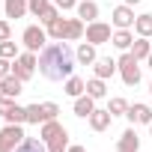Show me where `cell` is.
<instances>
[{
    "label": "cell",
    "mask_w": 152,
    "mask_h": 152,
    "mask_svg": "<svg viewBox=\"0 0 152 152\" xmlns=\"http://www.w3.org/2000/svg\"><path fill=\"white\" fill-rule=\"evenodd\" d=\"M39 72L48 81H66L75 75V54L66 42H51L39 51Z\"/></svg>",
    "instance_id": "6da1fadb"
},
{
    "label": "cell",
    "mask_w": 152,
    "mask_h": 152,
    "mask_svg": "<svg viewBox=\"0 0 152 152\" xmlns=\"http://www.w3.org/2000/svg\"><path fill=\"white\" fill-rule=\"evenodd\" d=\"M140 60L131 54V51H122V57L116 60V66H119V78H122V84L125 87H137L140 84V66H137Z\"/></svg>",
    "instance_id": "7a4b0ae2"
},
{
    "label": "cell",
    "mask_w": 152,
    "mask_h": 152,
    "mask_svg": "<svg viewBox=\"0 0 152 152\" xmlns=\"http://www.w3.org/2000/svg\"><path fill=\"white\" fill-rule=\"evenodd\" d=\"M27 134H24V128L21 125H12V122H6L3 128H0V152H15L18 146H21V140H24Z\"/></svg>",
    "instance_id": "3957f363"
},
{
    "label": "cell",
    "mask_w": 152,
    "mask_h": 152,
    "mask_svg": "<svg viewBox=\"0 0 152 152\" xmlns=\"http://www.w3.org/2000/svg\"><path fill=\"white\" fill-rule=\"evenodd\" d=\"M36 66H39V57L33 51H24V54H18L12 60V75H18L21 81H30L33 72H36Z\"/></svg>",
    "instance_id": "277c9868"
},
{
    "label": "cell",
    "mask_w": 152,
    "mask_h": 152,
    "mask_svg": "<svg viewBox=\"0 0 152 152\" xmlns=\"http://www.w3.org/2000/svg\"><path fill=\"white\" fill-rule=\"evenodd\" d=\"M21 42H24V48L27 51H42L45 45H48V30H42L39 24H30V27H24V33H21Z\"/></svg>",
    "instance_id": "5b68a950"
},
{
    "label": "cell",
    "mask_w": 152,
    "mask_h": 152,
    "mask_svg": "<svg viewBox=\"0 0 152 152\" xmlns=\"http://www.w3.org/2000/svg\"><path fill=\"white\" fill-rule=\"evenodd\" d=\"M110 21H113V27H116V30H131V27H134V21H137V15H134V9H131L128 3H119V6L113 9Z\"/></svg>",
    "instance_id": "8992f818"
},
{
    "label": "cell",
    "mask_w": 152,
    "mask_h": 152,
    "mask_svg": "<svg viewBox=\"0 0 152 152\" xmlns=\"http://www.w3.org/2000/svg\"><path fill=\"white\" fill-rule=\"evenodd\" d=\"M110 24H104V21H93V24H87V42H93V45H104V42H110Z\"/></svg>",
    "instance_id": "52a82bcc"
},
{
    "label": "cell",
    "mask_w": 152,
    "mask_h": 152,
    "mask_svg": "<svg viewBox=\"0 0 152 152\" xmlns=\"http://www.w3.org/2000/svg\"><path fill=\"white\" fill-rule=\"evenodd\" d=\"M125 116H128L134 125H149V122H152V107L143 104V102H137V104H128Z\"/></svg>",
    "instance_id": "ba28073f"
},
{
    "label": "cell",
    "mask_w": 152,
    "mask_h": 152,
    "mask_svg": "<svg viewBox=\"0 0 152 152\" xmlns=\"http://www.w3.org/2000/svg\"><path fill=\"white\" fill-rule=\"evenodd\" d=\"M66 27H69V18H63V15L51 18V21L45 24V30H48V39H54V42H66Z\"/></svg>",
    "instance_id": "9c48e42d"
},
{
    "label": "cell",
    "mask_w": 152,
    "mask_h": 152,
    "mask_svg": "<svg viewBox=\"0 0 152 152\" xmlns=\"http://www.w3.org/2000/svg\"><path fill=\"white\" fill-rule=\"evenodd\" d=\"M116 152H140V137L134 128H125L122 137L116 140Z\"/></svg>",
    "instance_id": "30bf717a"
},
{
    "label": "cell",
    "mask_w": 152,
    "mask_h": 152,
    "mask_svg": "<svg viewBox=\"0 0 152 152\" xmlns=\"http://www.w3.org/2000/svg\"><path fill=\"white\" fill-rule=\"evenodd\" d=\"M93 72H96V78L107 81V78H113V75L119 72V66H116V60H110V57H102V60H96V63H93Z\"/></svg>",
    "instance_id": "8fae6325"
},
{
    "label": "cell",
    "mask_w": 152,
    "mask_h": 152,
    "mask_svg": "<svg viewBox=\"0 0 152 152\" xmlns=\"http://www.w3.org/2000/svg\"><path fill=\"white\" fill-rule=\"evenodd\" d=\"M78 18L87 21V24L99 21V3L96 0H78Z\"/></svg>",
    "instance_id": "7c38bea8"
},
{
    "label": "cell",
    "mask_w": 152,
    "mask_h": 152,
    "mask_svg": "<svg viewBox=\"0 0 152 152\" xmlns=\"http://www.w3.org/2000/svg\"><path fill=\"white\" fill-rule=\"evenodd\" d=\"M96 110V99L93 96H78V99H75V116H81V119H90V113Z\"/></svg>",
    "instance_id": "4fadbf2b"
},
{
    "label": "cell",
    "mask_w": 152,
    "mask_h": 152,
    "mask_svg": "<svg viewBox=\"0 0 152 152\" xmlns=\"http://www.w3.org/2000/svg\"><path fill=\"white\" fill-rule=\"evenodd\" d=\"M96 48H99V45H93V42H81L78 51H75V60L84 63V66H93V63L99 60V57H96Z\"/></svg>",
    "instance_id": "5bb4252c"
},
{
    "label": "cell",
    "mask_w": 152,
    "mask_h": 152,
    "mask_svg": "<svg viewBox=\"0 0 152 152\" xmlns=\"http://www.w3.org/2000/svg\"><path fill=\"white\" fill-rule=\"evenodd\" d=\"M110 119H113L110 110H99V107H96V110L90 113V128H93V131H107V128H110Z\"/></svg>",
    "instance_id": "9a60e30c"
},
{
    "label": "cell",
    "mask_w": 152,
    "mask_h": 152,
    "mask_svg": "<svg viewBox=\"0 0 152 152\" xmlns=\"http://www.w3.org/2000/svg\"><path fill=\"white\" fill-rule=\"evenodd\" d=\"M0 84H3V96H9V99H18L24 93V81L18 78V75H9V78H3Z\"/></svg>",
    "instance_id": "2e32d148"
},
{
    "label": "cell",
    "mask_w": 152,
    "mask_h": 152,
    "mask_svg": "<svg viewBox=\"0 0 152 152\" xmlns=\"http://www.w3.org/2000/svg\"><path fill=\"white\" fill-rule=\"evenodd\" d=\"M63 93L72 96V99H78V96L87 93V81H81L78 75H72V78H66V84H63Z\"/></svg>",
    "instance_id": "e0dca14e"
},
{
    "label": "cell",
    "mask_w": 152,
    "mask_h": 152,
    "mask_svg": "<svg viewBox=\"0 0 152 152\" xmlns=\"http://www.w3.org/2000/svg\"><path fill=\"white\" fill-rule=\"evenodd\" d=\"M3 12L6 18H24L30 9H27V0H3Z\"/></svg>",
    "instance_id": "ac0fdd59"
},
{
    "label": "cell",
    "mask_w": 152,
    "mask_h": 152,
    "mask_svg": "<svg viewBox=\"0 0 152 152\" xmlns=\"http://www.w3.org/2000/svg\"><path fill=\"white\" fill-rule=\"evenodd\" d=\"M45 146H48V152H66V149H69V131H66V128H60V131H57Z\"/></svg>",
    "instance_id": "d6986e66"
},
{
    "label": "cell",
    "mask_w": 152,
    "mask_h": 152,
    "mask_svg": "<svg viewBox=\"0 0 152 152\" xmlns=\"http://www.w3.org/2000/svg\"><path fill=\"white\" fill-rule=\"evenodd\" d=\"M110 42H113V48H119V51H131L134 36H131V30H116V33L110 36Z\"/></svg>",
    "instance_id": "ffe728a7"
},
{
    "label": "cell",
    "mask_w": 152,
    "mask_h": 152,
    "mask_svg": "<svg viewBox=\"0 0 152 152\" xmlns=\"http://www.w3.org/2000/svg\"><path fill=\"white\" fill-rule=\"evenodd\" d=\"M15 152H48V146H45L42 137H24L21 146H18Z\"/></svg>",
    "instance_id": "44dd1931"
},
{
    "label": "cell",
    "mask_w": 152,
    "mask_h": 152,
    "mask_svg": "<svg viewBox=\"0 0 152 152\" xmlns=\"http://www.w3.org/2000/svg\"><path fill=\"white\" fill-rule=\"evenodd\" d=\"M84 33H87V30H84V21H81V18H69V27H66V42H78Z\"/></svg>",
    "instance_id": "7402d4cb"
},
{
    "label": "cell",
    "mask_w": 152,
    "mask_h": 152,
    "mask_svg": "<svg viewBox=\"0 0 152 152\" xmlns=\"http://www.w3.org/2000/svg\"><path fill=\"white\" fill-rule=\"evenodd\" d=\"M131 54H134L137 60H146V57L152 54V45H149V39H146V36H137V39H134V45H131Z\"/></svg>",
    "instance_id": "603a6c76"
},
{
    "label": "cell",
    "mask_w": 152,
    "mask_h": 152,
    "mask_svg": "<svg viewBox=\"0 0 152 152\" xmlns=\"http://www.w3.org/2000/svg\"><path fill=\"white\" fill-rule=\"evenodd\" d=\"M134 33L137 36H152V15L149 12H143V15H137V21H134Z\"/></svg>",
    "instance_id": "cb8c5ba5"
},
{
    "label": "cell",
    "mask_w": 152,
    "mask_h": 152,
    "mask_svg": "<svg viewBox=\"0 0 152 152\" xmlns=\"http://www.w3.org/2000/svg\"><path fill=\"white\" fill-rule=\"evenodd\" d=\"M3 119H6V122H12V125H24V122H27V107H21V104L15 102V104H12V110H9Z\"/></svg>",
    "instance_id": "d4e9b609"
},
{
    "label": "cell",
    "mask_w": 152,
    "mask_h": 152,
    "mask_svg": "<svg viewBox=\"0 0 152 152\" xmlns=\"http://www.w3.org/2000/svg\"><path fill=\"white\" fill-rule=\"evenodd\" d=\"M87 96H93V99H104V96H107V87H104V81H102V78H93V81H87Z\"/></svg>",
    "instance_id": "484cf974"
},
{
    "label": "cell",
    "mask_w": 152,
    "mask_h": 152,
    "mask_svg": "<svg viewBox=\"0 0 152 152\" xmlns=\"http://www.w3.org/2000/svg\"><path fill=\"white\" fill-rule=\"evenodd\" d=\"M27 122H33V125H42V122H45L42 104H27Z\"/></svg>",
    "instance_id": "4316f807"
},
{
    "label": "cell",
    "mask_w": 152,
    "mask_h": 152,
    "mask_svg": "<svg viewBox=\"0 0 152 152\" xmlns=\"http://www.w3.org/2000/svg\"><path fill=\"white\" fill-rule=\"evenodd\" d=\"M107 110H110V116H125V110H128V102L125 99H110V104H107Z\"/></svg>",
    "instance_id": "83f0119b"
},
{
    "label": "cell",
    "mask_w": 152,
    "mask_h": 152,
    "mask_svg": "<svg viewBox=\"0 0 152 152\" xmlns=\"http://www.w3.org/2000/svg\"><path fill=\"white\" fill-rule=\"evenodd\" d=\"M0 57H3V60H15V57H18V45H15L12 39L0 42Z\"/></svg>",
    "instance_id": "f1b7e54d"
},
{
    "label": "cell",
    "mask_w": 152,
    "mask_h": 152,
    "mask_svg": "<svg viewBox=\"0 0 152 152\" xmlns=\"http://www.w3.org/2000/svg\"><path fill=\"white\" fill-rule=\"evenodd\" d=\"M48 6H51V0H27V9H30L36 18H39V15H42Z\"/></svg>",
    "instance_id": "f546056e"
},
{
    "label": "cell",
    "mask_w": 152,
    "mask_h": 152,
    "mask_svg": "<svg viewBox=\"0 0 152 152\" xmlns=\"http://www.w3.org/2000/svg\"><path fill=\"white\" fill-rule=\"evenodd\" d=\"M42 110H45V122L48 119H57V113H60V107L54 102H42Z\"/></svg>",
    "instance_id": "4dcf8cb0"
},
{
    "label": "cell",
    "mask_w": 152,
    "mask_h": 152,
    "mask_svg": "<svg viewBox=\"0 0 152 152\" xmlns=\"http://www.w3.org/2000/svg\"><path fill=\"white\" fill-rule=\"evenodd\" d=\"M54 6L60 12H69V9H78V0H54Z\"/></svg>",
    "instance_id": "1f68e13d"
},
{
    "label": "cell",
    "mask_w": 152,
    "mask_h": 152,
    "mask_svg": "<svg viewBox=\"0 0 152 152\" xmlns=\"http://www.w3.org/2000/svg\"><path fill=\"white\" fill-rule=\"evenodd\" d=\"M57 15H60V9H57V6L51 3V6H48V9H45V12L39 15V21H42V24H48V21H51V18H57Z\"/></svg>",
    "instance_id": "d6a6232c"
},
{
    "label": "cell",
    "mask_w": 152,
    "mask_h": 152,
    "mask_svg": "<svg viewBox=\"0 0 152 152\" xmlns=\"http://www.w3.org/2000/svg\"><path fill=\"white\" fill-rule=\"evenodd\" d=\"M12 104H15V99H9V96H0V116H6V113L12 110Z\"/></svg>",
    "instance_id": "836d02e7"
},
{
    "label": "cell",
    "mask_w": 152,
    "mask_h": 152,
    "mask_svg": "<svg viewBox=\"0 0 152 152\" xmlns=\"http://www.w3.org/2000/svg\"><path fill=\"white\" fill-rule=\"evenodd\" d=\"M9 75H12V60H3V57H0V81L9 78Z\"/></svg>",
    "instance_id": "e575fe53"
},
{
    "label": "cell",
    "mask_w": 152,
    "mask_h": 152,
    "mask_svg": "<svg viewBox=\"0 0 152 152\" xmlns=\"http://www.w3.org/2000/svg\"><path fill=\"white\" fill-rule=\"evenodd\" d=\"M6 39H12V24L0 21V42H6Z\"/></svg>",
    "instance_id": "d590c367"
},
{
    "label": "cell",
    "mask_w": 152,
    "mask_h": 152,
    "mask_svg": "<svg viewBox=\"0 0 152 152\" xmlns=\"http://www.w3.org/2000/svg\"><path fill=\"white\" fill-rule=\"evenodd\" d=\"M66 152H87V149H84V146H69Z\"/></svg>",
    "instance_id": "8d00e7d4"
},
{
    "label": "cell",
    "mask_w": 152,
    "mask_h": 152,
    "mask_svg": "<svg viewBox=\"0 0 152 152\" xmlns=\"http://www.w3.org/2000/svg\"><path fill=\"white\" fill-rule=\"evenodd\" d=\"M122 3H128V6H134V3H140V0H122Z\"/></svg>",
    "instance_id": "74e56055"
},
{
    "label": "cell",
    "mask_w": 152,
    "mask_h": 152,
    "mask_svg": "<svg viewBox=\"0 0 152 152\" xmlns=\"http://www.w3.org/2000/svg\"><path fill=\"white\" fill-rule=\"evenodd\" d=\"M146 63H149V69H152V54H149V57H146Z\"/></svg>",
    "instance_id": "f35d334b"
},
{
    "label": "cell",
    "mask_w": 152,
    "mask_h": 152,
    "mask_svg": "<svg viewBox=\"0 0 152 152\" xmlns=\"http://www.w3.org/2000/svg\"><path fill=\"white\" fill-rule=\"evenodd\" d=\"M0 96H3V84H0Z\"/></svg>",
    "instance_id": "ab89813d"
},
{
    "label": "cell",
    "mask_w": 152,
    "mask_h": 152,
    "mask_svg": "<svg viewBox=\"0 0 152 152\" xmlns=\"http://www.w3.org/2000/svg\"><path fill=\"white\" fill-rule=\"evenodd\" d=\"M149 134H152V122H149Z\"/></svg>",
    "instance_id": "60d3db41"
},
{
    "label": "cell",
    "mask_w": 152,
    "mask_h": 152,
    "mask_svg": "<svg viewBox=\"0 0 152 152\" xmlns=\"http://www.w3.org/2000/svg\"><path fill=\"white\" fill-rule=\"evenodd\" d=\"M149 93H152V84H149Z\"/></svg>",
    "instance_id": "b9f144b4"
}]
</instances>
